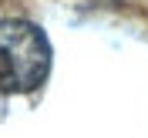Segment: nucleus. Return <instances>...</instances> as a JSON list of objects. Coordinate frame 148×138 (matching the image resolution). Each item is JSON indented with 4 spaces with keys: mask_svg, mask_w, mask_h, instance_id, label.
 <instances>
[{
    "mask_svg": "<svg viewBox=\"0 0 148 138\" xmlns=\"http://www.w3.org/2000/svg\"><path fill=\"white\" fill-rule=\"evenodd\" d=\"M51 71V44L27 20H0V91L27 94Z\"/></svg>",
    "mask_w": 148,
    "mask_h": 138,
    "instance_id": "obj_1",
    "label": "nucleus"
}]
</instances>
